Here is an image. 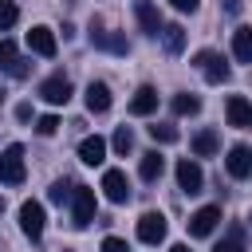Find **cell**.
Listing matches in <instances>:
<instances>
[{
  "mask_svg": "<svg viewBox=\"0 0 252 252\" xmlns=\"http://www.w3.org/2000/svg\"><path fill=\"white\" fill-rule=\"evenodd\" d=\"M24 177H28V169H24V146L12 142V146L0 150V181L4 185H20Z\"/></svg>",
  "mask_w": 252,
  "mask_h": 252,
  "instance_id": "2",
  "label": "cell"
},
{
  "mask_svg": "<svg viewBox=\"0 0 252 252\" xmlns=\"http://www.w3.org/2000/svg\"><path fill=\"white\" fill-rule=\"evenodd\" d=\"M161 173H165V158H161L158 150H146L142 161H138V177H142V181H158Z\"/></svg>",
  "mask_w": 252,
  "mask_h": 252,
  "instance_id": "16",
  "label": "cell"
},
{
  "mask_svg": "<svg viewBox=\"0 0 252 252\" xmlns=\"http://www.w3.org/2000/svg\"><path fill=\"white\" fill-rule=\"evenodd\" d=\"M16 118H20V122H28V118H32V106H28V102H24V106H16Z\"/></svg>",
  "mask_w": 252,
  "mask_h": 252,
  "instance_id": "32",
  "label": "cell"
},
{
  "mask_svg": "<svg viewBox=\"0 0 252 252\" xmlns=\"http://www.w3.org/2000/svg\"><path fill=\"white\" fill-rule=\"evenodd\" d=\"M102 252H130V248H126V240H118V236H106V240H102Z\"/></svg>",
  "mask_w": 252,
  "mask_h": 252,
  "instance_id": "30",
  "label": "cell"
},
{
  "mask_svg": "<svg viewBox=\"0 0 252 252\" xmlns=\"http://www.w3.org/2000/svg\"><path fill=\"white\" fill-rule=\"evenodd\" d=\"M91 43L98 51H114V55H126L130 51V43H126L122 32H106V28H94V24H91Z\"/></svg>",
  "mask_w": 252,
  "mask_h": 252,
  "instance_id": "7",
  "label": "cell"
},
{
  "mask_svg": "<svg viewBox=\"0 0 252 252\" xmlns=\"http://www.w3.org/2000/svg\"><path fill=\"white\" fill-rule=\"evenodd\" d=\"M224 12H228V16H236V12H240V0H228V4H224Z\"/></svg>",
  "mask_w": 252,
  "mask_h": 252,
  "instance_id": "33",
  "label": "cell"
},
{
  "mask_svg": "<svg viewBox=\"0 0 252 252\" xmlns=\"http://www.w3.org/2000/svg\"><path fill=\"white\" fill-rule=\"evenodd\" d=\"M16 16H20V8H16L12 0H0V32H8V28L16 24Z\"/></svg>",
  "mask_w": 252,
  "mask_h": 252,
  "instance_id": "28",
  "label": "cell"
},
{
  "mask_svg": "<svg viewBox=\"0 0 252 252\" xmlns=\"http://www.w3.org/2000/svg\"><path fill=\"white\" fill-rule=\"evenodd\" d=\"M0 98H4V94H0Z\"/></svg>",
  "mask_w": 252,
  "mask_h": 252,
  "instance_id": "36",
  "label": "cell"
},
{
  "mask_svg": "<svg viewBox=\"0 0 252 252\" xmlns=\"http://www.w3.org/2000/svg\"><path fill=\"white\" fill-rule=\"evenodd\" d=\"M217 150H220L217 130H201V134H193V154H197V158H213Z\"/></svg>",
  "mask_w": 252,
  "mask_h": 252,
  "instance_id": "21",
  "label": "cell"
},
{
  "mask_svg": "<svg viewBox=\"0 0 252 252\" xmlns=\"http://www.w3.org/2000/svg\"><path fill=\"white\" fill-rule=\"evenodd\" d=\"M110 146H114V154H122V158H126V154L134 150V134H130V126H118V130H114V142H110Z\"/></svg>",
  "mask_w": 252,
  "mask_h": 252,
  "instance_id": "26",
  "label": "cell"
},
{
  "mask_svg": "<svg viewBox=\"0 0 252 252\" xmlns=\"http://www.w3.org/2000/svg\"><path fill=\"white\" fill-rule=\"evenodd\" d=\"M217 224H220V205H205L189 217V236H209Z\"/></svg>",
  "mask_w": 252,
  "mask_h": 252,
  "instance_id": "9",
  "label": "cell"
},
{
  "mask_svg": "<svg viewBox=\"0 0 252 252\" xmlns=\"http://www.w3.org/2000/svg\"><path fill=\"white\" fill-rule=\"evenodd\" d=\"M197 110H201V98L197 94H189V91L173 94V114H197Z\"/></svg>",
  "mask_w": 252,
  "mask_h": 252,
  "instance_id": "23",
  "label": "cell"
},
{
  "mask_svg": "<svg viewBox=\"0 0 252 252\" xmlns=\"http://www.w3.org/2000/svg\"><path fill=\"white\" fill-rule=\"evenodd\" d=\"M102 193H106V201H114V205L130 201V181H126V173H122V169H106V173H102Z\"/></svg>",
  "mask_w": 252,
  "mask_h": 252,
  "instance_id": "8",
  "label": "cell"
},
{
  "mask_svg": "<svg viewBox=\"0 0 252 252\" xmlns=\"http://www.w3.org/2000/svg\"><path fill=\"white\" fill-rule=\"evenodd\" d=\"M224 118H228V126L248 130V126H252V102H248V98H240V94H232V98L224 102Z\"/></svg>",
  "mask_w": 252,
  "mask_h": 252,
  "instance_id": "12",
  "label": "cell"
},
{
  "mask_svg": "<svg viewBox=\"0 0 252 252\" xmlns=\"http://www.w3.org/2000/svg\"><path fill=\"white\" fill-rule=\"evenodd\" d=\"M71 189H75L71 181H55V185L47 189V197H51L55 205H67V201H71Z\"/></svg>",
  "mask_w": 252,
  "mask_h": 252,
  "instance_id": "27",
  "label": "cell"
},
{
  "mask_svg": "<svg viewBox=\"0 0 252 252\" xmlns=\"http://www.w3.org/2000/svg\"><path fill=\"white\" fill-rule=\"evenodd\" d=\"M232 55H236V63H252V28L232 32Z\"/></svg>",
  "mask_w": 252,
  "mask_h": 252,
  "instance_id": "20",
  "label": "cell"
},
{
  "mask_svg": "<svg viewBox=\"0 0 252 252\" xmlns=\"http://www.w3.org/2000/svg\"><path fill=\"white\" fill-rule=\"evenodd\" d=\"M87 110L91 114H106L110 110V87L106 83H91L87 87Z\"/></svg>",
  "mask_w": 252,
  "mask_h": 252,
  "instance_id": "17",
  "label": "cell"
},
{
  "mask_svg": "<svg viewBox=\"0 0 252 252\" xmlns=\"http://www.w3.org/2000/svg\"><path fill=\"white\" fill-rule=\"evenodd\" d=\"M28 47H32L35 55H43V59H51V55L59 51V43H55V32H51V28H43V24H35V28L28 32Z\"/></svg>",
  "mask_w": 252,
  "mask_h": 252,
  "instance_id": "10",
  "label": "cell"
},
{
  "mask_svg": "<svg viewBox=\"0 0 252 252\" xmlns=\"http://www.w3.org/2000/svg\"><path fill=\"white\" fill-rule=\"evenodd\" d=\"M154 110H158V91H154V87H138L134 98H130V114L146 118V114H154Z\"/></svg>",
  "mask_w": 252,
  "mask_h": 252,
  "instance_id": "15",
  "label": "cell"
},
{
  "mask_svg": "<svg viewBox=\"0 0 252 252\" xmlns=\"http://www.w3.org/2000/svg\"><path fill=\"white\" fill-rule=\"evenodd\" d=\"M169 4H173L177 12H197V4H201V0H169Z\"/></svg>",
  "mask_w": 252,
  "mask_h": 252,
  "instance_id": "31",
  "label": "cell"
},
{
  "mask_svg": "<svg viewBox=\"0 0 252 252\" xmlns=\"http://www.w3.org/2000/svg\"><path fill=\"white\" fill-rule=\"evenodd\" d=\"M39 98L51 102V106H63V102L71 98V79H67V75H51V79H43V83H39Z\"/></svg>",
  "mask_w": 252,
  "mask_h": 252,
  "instance_id": "5",
  "label": "cell"
},
{
  "mask_svg": "<svg viewBox=\"0 0 252 252\" xmlns=\"http://www.w3.org/2000/svg\"><path fill=\"white\" fill-rule=\"evenodd\" d=\"M138 240L142 244H161L165 240V217L161 213H142L138 217Z\"/></svg>",
  "mask_w": 252,
  "mask_h": 252,
  "instance_id": "6",
  "label": "cell"
},
{
  "mask_svg": "<svg viewBox=\"0 0 252 252\" xmlns=\"http://www.w3.org/2000/svg\"><path fill=\"white\" fill-rule=\"evenodd\" d=\"M16 63H20V51H16V43L12 39H0V71H16Z\"/></svg>",
  "mask_w": 252,
  "mask_h": 252,
  "instance_id": "24",
  "label": "cell"
},
{
  "mask_svg": "<svg viewBox=\"0 0 252 252\" xmlns=\"http://www.w3.org/2000/svg\"><path fill=\"white\" fill-rule=\"evenodd\" d=\"M169 252H189V244H173V248H169Z\"/></svg>",
  "mask_w": 252,
  "mask_h": 252,
  "instance_id": "34",
  "label": "cell"
},
{
  "mask_svg": "<svg viewBox=\"0 0 252 252\" xmlns=\"http://www.w3.org/2000/svg\"><path fill=\"white\" fill-rule=\"evenodd\" d=\"M0 213H4V201H0Z\"/></svg>",
  "mask_w": 252,
  "mask_h": 252,
  "instance_id": "35",
  "label": "cell"
},
{
  "mask_svg": "<svg viewBox=\"0 0 252 252\" xmlns=\"http://www.w3.org/2000/svg\"><path fill=\"white\" fill-rule=\"evenodd\" d=\"M146 130H150V138H154V142H165V146L181 138V134H177V126H169V122H154V126H146Z\"/></svg>",
  "mask_w": 252,
  "mask_h": 252,
  "instance_id": "25",
  "label": "cell"
},
{
  "mask_svg": "<svg viewBox=\"0 0 252 252\" xmlns=\"http://www.w3.org/2000/svg\"><path fill=\"white\" fill-rule=\"evenodd\" d=\"M177 185L193 197V193H201V185H205V173H201V165L197 161H189V158H181L177 161Z\"/></svg>",
  "mask_w": 252,
  "mask_h": 252,
  "instance_id": "11",
  "label": "cell"
},
{
  "mask_svg": "<svg viewBox=\"0 0 252 252\" xmlns=\"http://www.w3.org/2000/svg\"><path fill=\"white\" fill-rule=\"evenodd\" d=\"M79 158H83L87 165H102V161H106V142H102L98 134H94V138H83V142H79Z\"/></svg>",
  "mask_w": 252,
  "mask_h": 252,
  "instance_id": "18",
  "label": "cell"
},
{
  "mask_svg": "<svg viewBox=\"0 0 252 252\" xmlns=\"http://www.w3.org/2000/svg\"><path fill=\"white\" fill-rule=\"evenodd\" d=\"M161 47H165L169 55H181V51H185V28H181V24H165V28H161Z\"/></svg>",
  "mask_w": 252,
  "mask_h": 252,
  "instance_id": "19",
  "label": "cell"
},
{
  "mask_svg": "<svg viewBox=\"0 0 252 252\" xmlns=\"http://www.w3.org/2000/svg\"><path fill=\"white\" fill-rule=\"evenodd\" d=\"M20 228H24V236L32 244H39V236H43V205L39 201H24L20 205Z\"/></svg>",
  "mask_w": 252,
  "mask_h": 252,
  "instance_id": "4",
  "label": "cell"
},
{
  "mask_svg": "<svg viewBox=\"0 0 252 252\" xmlns=\"http://www.w3.org/2000/svg\"><path fill=\"white\" fill-rule=\"evenodd\" d=\"M213 252H244V228H240V224H232V228H228V236H224Z\"/></svg>",
  "mask_w": 252,
  "mask_h": 252,
  "instance_id": "22",
  "label": "cell"
},
{
  "mask_svg": "<svg viewBox=\"0 0 252 252\" xmlns=\"http://www.w3.org/2000/svg\"><path fill=\"white\" fill-rule=\"evenodd\" d=\"M71 217H75V228H87L94 220V189L91 185L71 189Z\"/></svg>",
  "mask_w": 252,
  "mask_h": 252,
  "instance_id": "3",
  "label": "cell"
},
{
  "mask_svg": "<svg viewBox=\"0 0 252 252\" xmlns=\"http://www.w3.org/2000/svg\"><path fill=\"white\" fill-rule=\"evenodd\" d=\"M134 16H138L146 35H161V16H158V8L150 0H134Z\"/></svg>",
  "mask_w": 252,
  "mask_h": 252,
  "instance_id": "14",
  "label": "cell"
},
{
  "mask_svg": "<svg viewBox=\"0 0 252 252\" xmlns=\"http://www.w3.org/2000/svg\"><path fill=\"white\" fill-rule=\"evenodd\" d=\"M224 169H228V177H252V150L248 146H232L228 150V158H224Z\"/></svg>",
  "mask_w": 252,
  "mask_h": 252,
  "instance_id": "13",
  "label": "cell"
},
{
  "mask_svg": "<svg viewBox=\"0 0 252 252\" xmlns=\"http://www.w3.org/2000/svg\"><path fill=\"white\" fill-rule=\"evenodd\" d=\"M55 130H59V118H55V114H43V118H35V134H39V138H51Z\"/></svg>",
  "mask_w": 252,
  "mask_h": 252,
  "instance_id": "29",
  "label": "cell"
},
{
  "mask_svg": "<svg viewBox=\"0 0 252 252\" xmlns=\"http://www.w3.org/2000/svg\"><path fill=\"white\" fill-rule=\"evenodd\" d=\"M193 67H197L213 87H220V83H228V79H232V67L224 63V55H220V51H197V55H193Z\"/></svg>",
  "mask_w": 252,
  "mask_h": 252,
  "instance_id": "1",
  "label": "cell"
}]
</instances>
